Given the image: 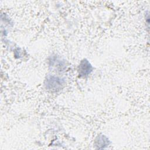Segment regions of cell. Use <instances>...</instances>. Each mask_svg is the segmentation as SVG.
Here are the masks:
<instances>
[{"instance_id":"cell-3","label":"cell","mask_w":150,"mask_h":150,"mask_svg":"<svg viewBox=\"0 0 150 150\" xmlns=\"http://www.w3.org/2000/svg\"><path fill=\"white\" fill-rule=\"evenodd\" d=\"M108 138H106L105 136L102 135L98 137V141H96V142L97 144V146H98V148H100V146H102L101 148H104V146H107V145H108Z\"/></svg>"},{"instance_id":"cell-1","label":"cell","mask_w":150,"mask_h":150,"mask_svg":"<svg viewBox=\"0 0 150 150\" xmlns=\"http://www.w3.org/2000/svg\"><path fill=\"white\" fill-rule=\"evenodd\" d=\"M63 84V80L54 76H49L46 80L45 86L47 90L51 91H57L61 88Z\"/></svg>"},{"instance_id":"cell-2","label":"cell","mask_w":150,"mask_h":150,"mask_svg":"<svg viewBox=\"0 0 150 150\" xmlns=\"http://www.w3.org/2000/svg\"><path fill=\"white\" fill-rule=\"evenodd\" d=\"M92 71V66L88 60L84 59L81 62L79 66V73L81 77H86Z\"/></svg>"}]
</instances>
